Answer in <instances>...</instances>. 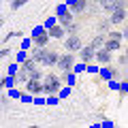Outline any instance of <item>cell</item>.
<instances>
[{"label":"cell","instance_id":"cell-1","mask_svg":"<svg viewBox=\"0 0 128 128\" xmlns=\"http://www.w3.org/2000/svg\"><path fill=\"white\" fill-rule=\"evenodd\" d=\"M43 92L45 94H56V92H60V86H62V81H60V77L56 73H47L43 75Z\"/></svg>","mask_w":128,"mask_h":128},{"label":"cell","instance_id":"cell-2","mask_svg":"<svg viewBox=\"0 0 128 128\" xmlns=\"http://www.w3.org/2000/svg\"><path fill=\"white\" fill-rule=\"evenodd\" d=\"M75 64V54H70V51H66V54L58 56V62H56V66H58L62 73H70V68H73Z\"/></svg>","mask_w":128,"mask_h":128},{"label":"cell","instance_id":"cell-3","mask_svg":"<svg viewBox=\"0 0 128 128\" xmlns=\"http://www.w3.org/2000/svg\"><path fill=\"white\" fill-rule=\"evenodd\" d=\"M81 38H79V34H68V38L64 41V47H66V51H70V54H77L79 49H81Z\"/></svg>","mask_w":128,"mask_h":128},{"label":"cell","instance_id":"cell-4","mask_svg":"<svg viewBox=\"0 0 128 128\" xmlns=\"http://www.w3.org/2000/svg\"><path fill=\"white\" fill-rule=\"evenodd\" d=\"M58 56L60 54L56 49H45V51H43V58H41V64H45V66H56Z\"/></svg>","mask_w":128,"mask_h":128},{"label":"cell","instance_id":"cell-5","mask_svg":"<svg viewBox=\"0 0 128 128\" xmlns=\"http://www.w3.org/2000/svg\"><path fill=\"white\" fill-rule=\"evenodd\" d=\"M98 4L111 13L113 9H126V0H100Z\"/></svg>","mask_w":128,"mask_h":128},{"label":"cell","instance_id":"cell-6","mask_svg":"<svg viewBox=\"0 0 128 128\" xmlns=\"http://www.w3.org/2000/svg\"><path fill=\"white\" fill-rule=\"evenodd\" d=\"M94 58L98 60L100 64H111L113 56H111V51H109V49H105V47H98V49L94 51Z\"/></svg>","mask_w":128,"mask_h":128},{"label":"cell","instance_id":"cell-7","mask_svg":"<svg viewBox=\"0 0 128 128\" xmlns=\"http://www.w3.org/2000/svg\"><path fill=\"white\" fill-rule=\"evenodd\" d=\"M124 19H126V9H113L111 15H109V24H113V26L122 24Z\"/></svg>","mask_w":128,"mask_h":128},{"label":"cell","instance_id":"cell-8","mask_svg":"<svg viewBox=\"0 0 128 128\" xmlns=\"http://www.w3.org/2000/svg\"><path fill=\"white\" fill-rule=\"evenodd\" d=\"M26 90L30 94H41L43 92V81L41 79H28L26 81Z\"/></svg>","mask_w":128,"mask_h":128},{"label":"cell","instance_id":"cell-9","mask_svg":"<svg viewBox=\"0 0 128 128\" xmlns=\"http://www.w3.org/2000/svg\"><path fill=\"white\" fill-rule=\"evenodd\" d=\"M94 47L92 45H81V49H79V56H81L83 62H90V60H94Z\"/></svg>","mask_w":128,"mask_h":128},{"label":"cell","instance_id":"cell-10","mask_svg":"<svg viewBox=\"0 0 128 128\" xmlns=\"http://www.w3.org/2000/svg\"><path fill=\"white\" fill-rule=\"evenodd\" d=\"M102 47H105V49H109L111 54H113V51H118V49H122V41H120V38H107L105 43H102Z\"/></svg>","mask_w":128,"mask_h":128},{"label":"cell","instance_id":"cell-11","mask_svg":"<svg viewBox=\"0 0 128 128\" xmlns=\"http://www.w3.org/2000/svg\"><path fill=\"white\" fill-rule=\"evenodd\" d=\"M47 43H49V34H47L45 30H41V32L34 34V45H36V47H45Z\"/></svg>","mask_w":128,"mask_h":128},{"label":"cell","instance_id":"cell-12","mask_svg":"<svg viewBox=\"0 0 128 128\" xmlns=\"http://www.w3.org/2000/svg\"><path fill=\"white\" fill-rule=\"evenodd\" d=\"M47 34H49V38H64V26L56 24V26H51L47 30Z\"/></svg>","mask_w":128,"mask_h":128},{"label":"cell","instance_id":"cell-13","mask_svg":"<svg viewBox=\"0 0 128 128\" xmlns=\"http://www.w3.org/2000/svg\"><path fill=\"white\" fill-rule=\"evenodd\" d=\"M58 17H60V26H64V28H66V26H68L70 22H73V13H70L68 9L64 11V13H60Z\"/></svg>","mask_w":128,"mask_h":128},{"label":"cell","instance_id":"cell-14","mask_svg":"<svg viewBox=\"0 0 128 128\" xmlns=\"http://www.w3.org/2000/svg\"><path fill=\"white\" fill-rule=\"evenodd\" d=\"M36 66H38V62H34L32 58H30V60H24V64H22V68L26 70V73H30V70H32V68H36Z\"/></svg>","mask_w":128,"mask_h":128},{"label":"cell","instance_id":"cell-15","mask_svg":"<svg viewBox=\"0 0 128 128\" xmlns=\"http://www.w3.org/2000/svg\"><path fill=\"white\" fill-rule=\"evenodd\" d=\"M102 43H105V36H102L100 32H98V34H96V36L92 38V43H90V45L94 47V49H98V47H102Z\"/></svg>","mask_w":128,"mask_h":128},{"label":"cell","instance_id":"cell-16","mask_svg":"<svg viewBox=\"0 0 128 128\" xmlns=\"http://www.w3.org/2000/svg\"><path fill=\"white\" fill-rule=\"evenodd\" d=\"M43 51H45V47H34V51H32V60H34V62H38V64H41Z\"/></svg>","mask_w":128,"mask_h":128},{"label":"cell","instance_id":"cell-17","mask_svg":"<svg viewBox=\"0 0 128 128\" xmlns=\"http://www.w3.org/2000/svg\"><path fill=\"white\" fill-rule=\"evenodd\" d=\"M86 4H88L86 0H75V2H73V11H75V13H81V11L86 9Z\"/></svg>","mask_w":128,"mask_h":128},{"label":"cell","instance_id":"cell-18","mask_svg":"<svg viewBox=\"0 0 128 128\" xmlns=\"http://www.w3.org/2000/svg\"><path fill=\"white\" fill-rule=\"evenodd\" d=\"M28 79H43V70L38 68V66H36V68H32L30 73H28Z\"/></svg>","mask_w":128,"mask_h":128},{"label":"cell","instance_id":"cell-19","mask_svg":"<svg viewBox=\"0 0 128 128\" xmlns=\"http://www.w3.org/2000/svg\"><path fill=\"white\" fill-rule=\"evenodd\" d=\"M26 2H28V0H11V9H13V11H17V9H22V6L26 4Z\"/></svg>","mask_w":128,"mask_h":128},{"label":"cell","instance_id":"cell-20","mask_svg":"<svg viewBox=\"0 0 128 128\" xmlns=\"http://www.w3.org/2000/svg\"><path fill=\"white\" fill-rule=\"evenodd\" d=\"M109 36H111V38H120V41H122V38H124V32H122V30H113V32H109Z\"/></svg>","mask_w":128,"mask_h":128},{"label":"cell","instance_id":"cell-21","mask_svg":"<svg viewBox=\"0 0 128 128\" xmlns=\"http://www.w3.org/2000/svg\"><path fill=\"white\" fill-rule=\"evenodd\" d=\"M107 28H109V19L100 22V26H98V32H100V34H105V32H107Z\"/></svg>","mask_w":128,"mask_h":128},{"label":"cell","instance_id":"cell-22","mask_svg":"<svg viewBox=\"0 0 128 128\" xmlns=\"http://www.w3.org/2000/svg\"><path fill=\"white\" fill-rule=\"evenodd\" d=\"M17 79H19V81H28V73H26V70H19V73H17Z\"/></svg>","mask_w":128,"mask_h":128},{"label":"cell","instance_id":"cell-23","mask_svg":"<svg viewBox=\"0 0 128 128\" xmlns=\"http://www.w3.org/2000/svg\"><path fill=\"white\" fill-rule=\"evenodd\" d=\"M120 66H122V68L126 66V56H122V58H120Z\"/></svg>","mask_w":128,"mask_h":128}]
</instances>
